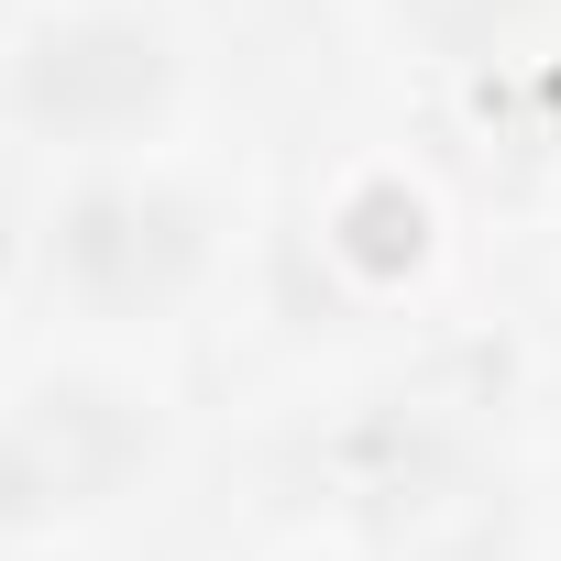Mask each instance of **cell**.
Masks as SVG:
<instances>
[{"instance_id": "1", "label": "cell", "mask_w": 561, "mask_h": 561, "mask_svg": "<svg viewBox=\"0 0 561 561\" xmlns=\"http://www.w3.org/2000/svg\"><path fill=\"white\" fill-rule=\"evenodd\" d=\"M144 451L133 408L100 386H45L0 419V517H56L122 484V462Z\"/></svg>"}, {"instance_id": "2", "label": "cell", "mask_w": 561, "mask_h": 561, "mask_svg": "<svg viewBox=\"0 0 561 561\" xmlns=\"http://www.w3.org/2000/svg\"><path fill=\"white\" fill-rule=\"evenodd\" d=\"M56 264H67V287L100 298V309H165L187 287V264H198V231L176 198H144V187H100L67 209L56 231Z\"/></svg>"}, {"instance_id": "3", "label": "cell", "mask_w": 561, "mask_h": 561, "mask_svg": "<svg viewBox=\"0 0 561 561\" xmlns=\"http://www.w3.org/2000/svg\"><path fill=\"white\" fill-rule=\"evenodd\" d=\"M165 100V56L133 23H67L23 56V111L56 133H122Z\"/></svg>"}]
</instances>
